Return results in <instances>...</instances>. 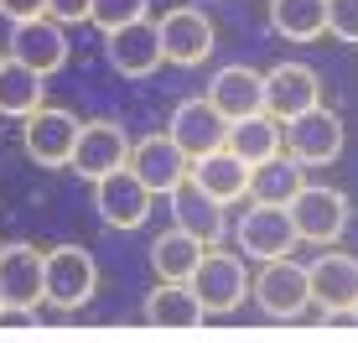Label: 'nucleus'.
Segmentation results:
<instances>
[{"instance_id":"21","label":"nucleus","mask_w":358,"mask_h":343,"mask_svg":"<svg viewBox=\"0 0 358 343\" xmlns=\"http://www.w3.org/2000/svg\"><path fill=\"white\" fill-rule=\"evenodd\" d=\"M171 218H177V229H187V234H197V239L208 244V250H213V244H218V239L229 234L224 203H213V198H208V192L197 188L192 177L182 182L177 192H171Z\"/></svg>"},{"instance_id":"22","label":"nucleus","mask_w":358,"mask_h":343,"mask_svg":"<svg viewBox=\"0 0 358 343\" xmlns=\"http://www.w3.org/2000/svg\"><path fill=\"white\" fill-rule=\"evenodd\" d=\"M47 73H36V68H27L21 57H0V115L6 120H27L31 109H42L47 99Z\"/></svg>"},{"instance_id":"32","label":"nucleus","mask_w":358,"mask_h":343,"mask_svg":"<svg viewBox=\"0 0 358 343\" xmlns=\"http://www.w3.org/2000/svg\"><path fill=\"white\" fill-rule=\"evenodd\" d=\"M0 307H6V291H0Z\"/></svg>"},{"instance_id":"14","label":"nucleus","mask_w":358,"mask_h":343,"mask_svg":"<svg viewBox=\"0 0 358 343\" xmlns=\"http://www.w3.org/2000/svg\"><path fill=\"white\" fill-rule=\"evenodd\" d=\"M166 136L197 162V156H208V151H218V146H229V120L218 115L213 99L203 94V99H182L177 109H171Z\"/></svg>"},{"instance_id":"24","label":"nucleus","mask_w":358,"mask_h":343,"mask_svg":"<svg viewBox=\"0 0 358 343\" xmlns=\"http://www.w3.org/2000/svg\"><path fill=\"white\" fill-rule=\"evenodd\" d=\"M203 255H208L203 239L171 224L166 234L151 239V271H156V281H192V271L203 265Z\"/></svg>"},{"instance_id":"16","label":"nucleus","mask_w":358,"mask_h":343,"mask_svg":"<svg viewBox=\"0 0 358 343\" xmlns=\"http://www.w3.org/2000/svg\"><path fill=\"white\" fill-rule=\"evenodd\" d=\"M322 104V78H317L306 63H280L265 73V109L286 125V120L306 115V109Z\"/></svg>"},{"instance_id":"30","label":"nucleus","mask_w":358,"mask_h":343,"mask_svg":"<svg viewBox=\"0 0 358 343\" xmlns=\"http://www.w3.org/2000/svg\"><path fill=\"white\" fill-rule=\"evenodd\" d=\"M89 10H94V0H47V16H57L68 27V21H89Z\"/></svg>"},{"instance_id":"23","label":"nucleus","mask_w":358,"mask_h":343,"mask_svg":"<svg viewBox=\"0 0 358 343\" xmlns=\"http://www.w3.org/2000/svg\"><path fill=\"white\" fill-rule=\"evenodd\" d=\"M301 188H306V162H296L291 151H275V156L250 167V198L255 203H291Z\"/></svg>"},{"instance_id":"7","label":"nucleus","mask_w":358,"mask_h":343,"mask_svg":"<svg viewBox=\"0 0 358 343\" xmlns=\"http://www.w3.org/2000/svg\"><path fill=\"white\" fill-rule=\"evenodd\" d=\"M192 286L203 297L208 317H229L244 307L250 297V271H244V255H229V250H208L203 265L192 271Z\"/></svg>"},{"instance_id":"12","label":"nucleus","mask_w":358,"mask_h":343,"mask_svg":"<svg viewBox=\"0 0 358 343\" xmlns=\"http://www.w3.org/2000/svg\"><path fill=\"white\" fill-rule=\"evenodd\" d=\"M0 291L16 307H42L47 302V255L27 239L0 244Z\"/></svg>"},{"instance_id":"11","label":"nucleus","mask_w":358,"mask_h":343,"mask_svg":"<svg viewBox=\"0 0 358 343\" xmlns=\"http://www.w3.org/2000/svg\"><path fill=\"white\" fill-rule=\"evenodd\" d=\"M156 27H162V52H166V63H177V68H197V63H208V52L218 47L213 21H208L197 6H177V10H166Z\"/></svg>"},{"instance_id":"10","label":"nucleus","mask_w":358,"mask_h":343,"mask_svg":"<svg viewBox=\"0 0 358 343\" xmlns=\"http://www.w3.org/2000/svg\"><path fill=\"white\" fill-rule=\"evenodd\" d=\"M151 198L156 192L145 188L130 167H120V172H109V177L94 182V208H99V218H104L109 229H141L145 218H151Z\"/></svg>"},{"instance_id":"5","label":"nucleus","mask_w":358,"mask_h":343,"mask_svg":"<svg viewBox=\"0 0 358 343\" xmlns=\"http://www.w3.org/2000/svg\"><path fill=\"white\" fill-rule=\"evenodd\" d=\"M286 208H291L296 234H301L306 244H338L343 234H348V218H353L348 192H338V188H317V182H306V188L296 192Z\"/></svg>"},{"instance_id":"29","label":"nucleus","mask_w":358,"mask_h":343,"mask_svg":"<svg viewBox=\"0 0 358 343\" xmlns=\"http://www.w3.org/2000/svg\"><path fill=\"white\" fill-rule=\"evenodd\" d=\"M0 333H36V307L6 302V307H0Z\"/></svg>"},{"instance_id":"8","label":"nucleus","mask_w":358,"mask_h":343,"mask_svg":"<svg viewBox=\"0 0 358 343\" xmlns=\"http://www.w3.org/2000/svg\"><path fill=\"white\" fill-rule=\"evenodd\" d=\"M130 172L156 192V198H171V192H177L182 182L192 177V156L182 151V146L166 136V130H156V136L135 141V151H130Z\"/></svg>"},{"instance_id":"27","label":"nucleus","mask_w":358,"mask_h":343,"mask_svg":"<svg viewBox=\"0 0 358 343\" xmlns=\"http://www.w3.org/2000/svg\"><path fill=\"white\" fill-rule=\"evenodd\" d=\"M145 10H151V0H94L89 21L99 31H120L130 21H145Z\"/></svg>"},{"instance_id":"28","label":"nucleus","mask_w":358,"mask_h":343,"mask_svg":"<svg viewBox=\"0 0 358 343\" xmlns=\"http://www.w3.org/2000/svg\"><path fill=\"white\" fill-rule=\"evenodd\" d=\"M327 31L358 47V0H327Z\"/></svg>"},{"instance_id":"4","label":"nucleus","mask_w":358,"mask_h":343,"mask_svg":"<svg viewBox=\"0 0 358 343\" xmlns=\"http://www.w3.org/2000/svg\"><path fill=\"white\" fill-rule=\"evenodd\" d=\"M234 244H239L244 260H280V255H291L301 244V234H296L286 203H255L234 224Z\"/></svg>"},{"instance_id":"18","label":"nucleus","mask_w":358,"mask_h":343,"mask_svg":"<svg viewBox=\"0 0 358 343\" xmlns=\"http://www.w3.org/2000/svg\"><path fill=\"white\" fill-rule=\"evenodd\" d=\"M208 99H213V109L229 120H250L265 109V73L244 68V63H229L213 73V83H208Z\"/></svg>"},{"instance_id":"19","label":"nucleus","mask_w":358,"mask_h":343,"mask_svg":"<svg viewBox=\"0 0 358 343\" xmlns=\"http://www.w3.org/2000/svg\"><path fill=\"white\" fill-rule=\"evenodd\" d=\"M203 317H208V307L192 281H162L145 297V323L162 328V333H192V328H203Z\"/></svg>"},{"instance_id":"6","label":"nucleus","mask_w":358,"mask_h":343,"mask_svg":"<svg viewBox=\"0 0 358 343\" xmlns=\"http://www.w3.org/2000/svg\"><path fill=\"white\" fill-rule=\"evenodd\" d=\"M343 146H348V130H343V115L327 104L306 109V115L286 120V151L296 156V162L306 167H332L343 156Z\"/></svg>"},{"instance_id":"13","label":"nucleus","mask_w":358,"mask_h":343,"mask_svg":"<svg viewBox=\"0 0 358 343\" xmlns=\"http://www.w3.org/2000/svg\"><path fill=\"white\" fill-rule=\"evenodd\" d=\"M130 151H135V141L115 120H89L83 136H78V151H73V172H78L83 182H99V177H109V172L130 167Z\"/></svg>"},{"instance_id":"2","label":"nucleus","mask_w":358,"mask_h":343,"mask_svg":"<svg viewBox=\"0 0 358 343\" xmlns=\"http://www.w3.org/2000/svg\"><path fill=\"white\" fill-rule=\"evenodd\" d=\"M250 297H255V307H260L265 317L296 323V317L312 307V276H306V265H296L291 255L260 260V276L250 281Z\"/></svg>"},{"instance_id":"9","label":"nucleus","mask_w":358,"mask_h":343,"mask_svg":"<svg viewBox=\"0 0 358 343\" xmlns=\"http://www.w3.org/2000/svg\"><path fill=\"white\" fill-rule=\"evenodd\" d=\"M104 63L115 68L120 78H151V73L166 63L162 27H156V21H130V27H120V31H104Z\"/></svg>"},{"instance_id":"3","label":"nucleus","mask_w":358,"mask_h":343,"mask_svg":"<svg viewBox=\"0 0 358 343\" xmlns=\"http://www.w3.org/2000/svg\"><path fill=\"white\" fill-rule=\"evenodd\" d=\"M99 291V260L83 244H52L47 250V302L57 312H78L89 307Z\"/></svg>"},{"instance_id":"25","label":"nucleus","mask_w":358,"mask_h":343,"mask_svg":"<svg viewBox=\"0 0 358 343\" xmlns=\"http://www.w3.org/2000/svg\"><path fill=\"white\" fill-rule=\"evenodd\" d=\"M229 151H239L244 162H265V156H275V151H286V125H280L270 109H260V115H250V120H234L229 125Z\"/></svg>"},{"instance_id":"31","label":"nucleus","mask_w":358,"mask_h":343,"mask_svg":"<svg viewBox=\"0 0 358 343\" xmlns=\"http://www.w3.org/2000/svg\"><path fill=\"white\" fill-rule=\"evenodd\" d=\"M0 16H10V21H31V16H47V0H0Z\"/></svg>"},{"instance_id":"1","label":"nucleus","mask_w":358,"mask_h":343,"mask_svg":"<svg viewBox=\"0 0 358 343\" xmlns=\"http://www.w3.org/2000/svg\"><path fill=\"white\" fill-rule=\"evenodd\" d=\"M78 136H83V120L63 104H42L21 120V146L36 167L57 172V167H73V151H78Z\"/></svg>"},{"instance_id":"17","label":"nucleus","mask_w":358,"mask_h":343,"mask_svg":"<svg viewBox=\"0 0 358 343\" xmlns=\"http://www.w3.org/2000/svg\"><path fill=\"white\" fill-rule=\"evenodd\" d=\"M306 276H312V307L327 312H343V307H358V260L343 250H322L312 265H306Z\"/></svg>"},{"instance_id":"33","label":"nucleus","mask_w":358,"mask_h":343,"mask_svg":"<svg viewBox=\"0 0 358 343\" xmlns=\"http://www.w3.org/2000/svg\"><path fill=\"white\" fill-rule=\"evenodd\" d=\"M353 312H358V307H353Z\"/></svg>"},{"instance_id":"26","label":"nucleus","mask_w":358,"mask_h":343,"mask_svg":"<svg viewBox=\"0 0 358 343\" xmlns=\"http://www.w3.org/2000/svg\"><path fill=\"white\" fill-rule=\"evenodd\" d=\"M270 31L286 42L327 36V0H270Z\"/></svg>"},{"instance_id":"15","label":"nucleus","mask_w":358,"mask_h":343,"mask_svg":"<svg viewBox=\"0 0 358 343\" xmlns=\"http://www.w3.org/2000/svg\"><path fill=\"white\" fill-rule=\"evenodd\" d=\"M10 57H21L27 68L52 78L68 63V31L57 16H31V21H10Z\"/></svg>"},{"instance_id":"20","label":"nucleus","mask_w":358,"mask_h":343,"mask_svg":"<svg viewBox=\"0 0 358 343\" xmlns=\"http://www.w3.org/2000/svg\"><path fill=\"white\" fill-rule=\"evenodd\" d=\"M192 182L213 203H239V198H250V162L239 151H229V146H218V151L192 162Z\"/></svg>"}]
</instances>
